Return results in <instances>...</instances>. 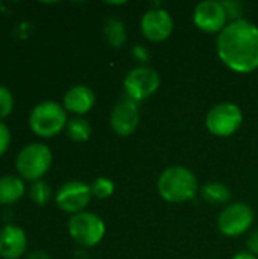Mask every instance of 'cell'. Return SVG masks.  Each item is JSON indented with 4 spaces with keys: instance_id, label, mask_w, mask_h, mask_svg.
<instances>
[{
    "instance_id": "1",
    "label": "cell",
    "mask_w": 258,
    "mask_h": 259,
    "mask_svg": "<svg viewBox=\"0 0 258 259\" xmlns=\"http://www.w3.org/2000/svg\"><path fill=\"white\" fill-rule=\"evenodd\" d=\"M216 50L219 59L233 71L248 74L258 68V27L249 20L227 24L217 35Z\"/></svg>"
},
{
    "instance_id": "2",
    "label": "cell",
    "mask_w": 258,
    "mask_h": 259,
    "mask_svg": "<svg viewBox=\"0 0 258 259\" xmlns=\"http://www.w3.org/2000/svg\"><path fill=\"white\" fill-rule=\"evenodd\" d=\"M157 190L163 200L169 203H184L196 196L198 179L190 168L173 165L160 175Z\"/></svg>"
},
{
    "instance_id": "3",
    "label": "cell",
    "mask_w": 258,
    "mask_h": 259,
    "mask_svg": "<svg viewBox=\"0 0 258 259\" xmlns=\"http://www.w3.org/2000/svg\"><path fill=\"white\" fill-rule=\"evenodd\" d=\"M67 111L55 100L38 103L29 115V127L40 138H53L67 127Z\"/></svg>"
},
{
    "instance_id": "4",
    "label": "cell",
    "mask_w": 258,
    "mask_h": 259,
    "mask_svg": "<svg viewBox=\"0 0 258 259\" xmlns=\"http://www.w3.org/2000/svg\"><path fill=\"white\" fill-rule=\"evenodd\" d=\"M53 161L52 150L43 143L26 144L15 158V170L23 181L36 182L50 170Z\"/></svg>"
},
{
    "instance_id": "5",
    "label": "cell",
    "mask_w": 258,
    "mask_h": 259,
    "mask_svg": "<svg viewBox=\"0 0 258 259\" xmlns=\"http://www.w3.org/2000/svg\"><path fill=\"white\" fill-rule=\"evenodd\" d=\"M70 237L84 247H94L97 246L106 232V226L103 220L88 211H82L79 214H75L70 217L67 225Z\"/></svg>"
},
{
    "instance_id": "6",
    "label": "cell",
    "mask_w": 258,
    "mask_h": 259,
    "mask_svg": "<svg viewBox=\"0 0 258 259\" xmlns=\"http://www.w3.org/2000/svg\"><path fill=\"white\" fill-rule=\"evenodd\" d=\"M243 123L242 109L231 102H222L214 105L205 118V126L214 137L227 138L234 135Z\"/></svg>"
},
{
    "instance_id": "7",
    "label": "cell",
    "mask_w": 258,
    "mask_h": 259,
    "mask_svg": "<svg viewBox=\"0 0 258 259\" xmlns=\"http://www.w3.org/2000/svg\"><path fill=\"white\" fill-rule=\"evenodd\" d=\"M160 85L161 77L158 71L149 65H138L132 68L123 80L125 96L137 103L154 96L158 91Z\"/></svg>"
},
{
    "instance_id": "8",
    "label": "cell",
    "mask_w": 258,
    "mask_h": 259,
    "mask_svg": "<svg viewBox=\"0 0 258 259\" xmlns=\"http://www.w3.org/2000/svg\"><path fill=\"white\" fill-rule=\"evenodd\" d=\"M254 209L245 202L230 203L217 217V228L225 237H240L254 223Z\"/></svg>"
},
{
    "instance_id": "9",
    "label": "cell",
    "mask_w": 258,
    "mask_h": 259,
    "mask_svg": "<svg viewBox=\"0 0 258 259\" xmlns=\"http://www.w3.org/2000/svg\"><path fill=\"white\" fill-rule=\"evenodd\" d=\"M91 199H93L91 187L82 181L65 182L62 187H59V190L56 191V196H55L56 206L61 211L71 214V215L85 211V208L88 206Z\"/></svg>"
},
{
    "instance_id": "10",
    "label": "cell",
    "mask_w": 258,
    "mask_h": 259,
    "mask_svg": "<svg viewBox=\"0 0 258 259\" xmlns=\"http://www.w3.org/2000/svg\"><path fill=\"white\" fill-rule=\"evenodd\" d=\"M193 23L207 33H220L228 24V15L222 2L207 0L196 5L193 11Z\"/></svg>"
},
{
    "instance_id": "11",
    "label": "cell",
    "mask_w": 258,
    "mask_h": 259,
    "mask_svg": "<svg viewBox=\"0 0 258 259\" xmlns=\"http://www.w3.org/2000/svg\"><path fill=\"white\" fill-rule=\"evenodd\" d=\"M143 36L152 42L166 41L173 32V18L163 8H152L146 11L140 21Z\"/></svg>"
},
{
    "instance_id": "12",
    "label": "cell",
    "mask_w": 258,
    "mask_h": 259,
    "mask_svg": "<svg viewBox=\"0 0 258 259\" xmlns=\"http://www.w3.org/2000/svg\"><path fill=\"white\" fill-rule=\"evenodd\" d=\"M111 129L119 137H129L132 135L140 123V111L138 103L128 99L126 96L120 99L111 111L109 115Z\"/></svg>"
},
{
    "instance_id": "13",
    "label": "cell",
    "mask_w": 258,
    "mask_h": 259,
    "mask_svg": "<svg viewBox=\"0 0 258 259\" xmlns=\"http://www.w3.org/2000/svg\"><path fill=\"white\" fill-rule=\"evenodd\" d=\"M27 250L26 232L15 225H6L0 231V258L20 259Z\"/></svg>"
},
{
    "instance_id": "14",
    "label": "cell",
    "mask_w": 258,
    "mask_h": 259,
    "mask_svg": "<svg viewBox=\"0 0 258 259\" xmlns=\"http://www.w3.org/2000/svg\"><path fill=\"white\" fill-rule=\"evenodd\" d=\"M96 103L94 91L87 85H75L67 90L62 97V106L67 112L84 115L88 114Z\"/></svg>"
},
{
    "instance_id": "15",
    "label": "cell",
    "mask_w": 258,
    "mask_h": 259,
    "mask_svg": "<svg viewBox=\"0 0 258 259\" xmlns=\"http://www.w3.org/2000/svg\"><path fill=\"white\" fill-rule=\"evenodd\" d=\"M26 185L21 178L6 175L0 178V205H12L23 199Z\"/></svg>"
},
{
    "instance_id": "16",
    "label": "cell",
    "mask_w": 258,
    "mask_h": 259,
    "mask_svg": "<svg viewBox=\"0 0 258 259\" xmlns=\"http://www.w3.org/2000/svg\"><path fill=\"white\" fill-rule=\"evenodd\" d=\"M103 36L111 47H122L128 38L125 23L117 17H108L103 23Z\"/></svg>"
},
{
    "instance_id": "17",
    "label": "cell",
    "mask_w": 258,
    "mask_h": 259,
    "mask_svg": "<svg viewBox=\"0 0 258 259\" xmlns=\"http://www.w3.org/2000/svg\"><path fill=\"white\" fill-rule=\"evenodd\" d=\"M201 194L204 200L211 205H225L231 200V190L225 184L216 182V181L205 184L202 187Z\"/></svg>"
},
{
    "instance_id": "18",
    "label": "cell",
    "mask_w": 258,
    "mask_h": 259,
    "mask_svg": "<svg viewBox=\"0 0 258 259\" xmlns=\"http://www.w3.org/2000/svg\"><path fill=\"white\" fill-rule=\"evenodd\" d=\"M65 132L68 135V138L75 143H85L90 140L91 137V124L82 118V117H75L71 120H68L67 123V127H65Z\"/></svg>"
},
{
    "instance_id": "19",
    "label": "cell",
    "mask_w": 258,
    "mask_h": 259,
    "mask_svg": "<svg viewBox=\"0 0 258 259\" xmlns=\"http://www.w3.org/2000/svg\"><path fill=\"white\" fill-rule=\"evenodd\" d=\"M29 197L36 206H44L49 203V200L52 197V188L43 179L32 182L30 188H29Z\"/></svg>"
},
{
    "instance_id": "20",
    "label": "cell",
    "mask_w": 258,
    "mask_h": 259,
    "mask_svg": "<svg viewBox=\"0 0 258 259\" xmlns=\"http://www.w3.org/2000/svg\"><path fill=\"white\" fill-rule=\"evenodd\" d=\"M90 187H91V194L96 199H108V197H111L114 194V190H116L114 182L109 178H105V176H100V178L94 179Z\"/></svg>"
},
{
    "instance_id": "21",
    "label": "cell",
    "mask_w": 258,
    "mask_h": 259,
    "mask_svg": "<svg viewBox=\"0 0 258 259\" xmlns=\"http://www.w3.org/2000/svg\"><path fill=\"white\" fill-rule=\"evenodd\" d=\"M12 109H14V96H12V93L6 87L0 85V121L3 118H6L8 115H11Z\"/></svg>"
},
{
    "instance_id": "22",
    "label": "cell",
    "mask_w": 258,
    "mask_h": 259,
    "mask_svg": "<svg viewBox=\"0 0 258 259\" xmlns=\"http://www.w3.org/2000/svg\"><path fill=\"white\" fill-rule=\"evenodd\" d=\"M224 3V8L227 11V15H228V20L230 23L231 21H237V20H242V14H243V5L240 2H222Z\"/></svg>"
},
{
    "instance_id": "23",
    "label": "cell",
    "mask_w": 258,
    "mask_h": 259,
    "mask_svg": "<svg viewBox=\"0 0 258 259\" xmlns=\"http://www.w3.org/2000/svg\"><path fill=\"white\" fill-rule=\"evenodd\" d=\"M9 144H11V131L3 121H0V158L8 152Z\"/></svg>"
},
{
    "instance_id": "24",
    "label": "cell",
    "mask_w": 258,
    "mask_h": 259,
    "mask_svg": "<svg viewBox=\"0 0 258 259\" xmlns=\"http://www.w3.org/2000/svg\"><path fill=\"white\" fill-rule=\"evenodd\" d=\"M132 56L138 62H141V65H144V62L149 59V52L144 46H135V47H132Z\"/></svg>"
},
{
    "instance_id": "25",
    "label": "cell",
    "mask_w": 258,
    "mask_h": 259,
    "mask_svg": "<svg viewBox=\"0 0 258 259\" xmlns=\"http://www.w3.org/2000/svg\"><path fill=\"white\" fill-rule=\"evenodd\" d=\"M248 252L258 256V229L254 231L248 238Z\"/></svg>"
},
{
    "instance_id": "26",
    "label": "cell",
    "mask_w": 258,
    "mask_h": 259,
    "mask_svg": "<svg viewBox=\"0 0 258 259\" xmlns=\"http://www.w3.org/2000/svg\"><path fill=\"white\" fill-rule=\"evenodd\" d=\"M24 259H52V258H50V255H49L47 252H44V250H33V252L27 253Z\"/></svg>"
},
{
    "instance_id": "27",
    "label": "cell",
    "mask_w": 258,
    "mask_h": 259,
    "mask_svg": "<svg viewBox=\"0 0 258 259\" xmlns=\"http://www.w3.org/2000/svg\"><path fill=\"white\" fill-rule=\"evenodd\" d=\"M233 259H258V256L249 253V252H239L237 255H234Z\"/></svg>"
}]
</instances>
